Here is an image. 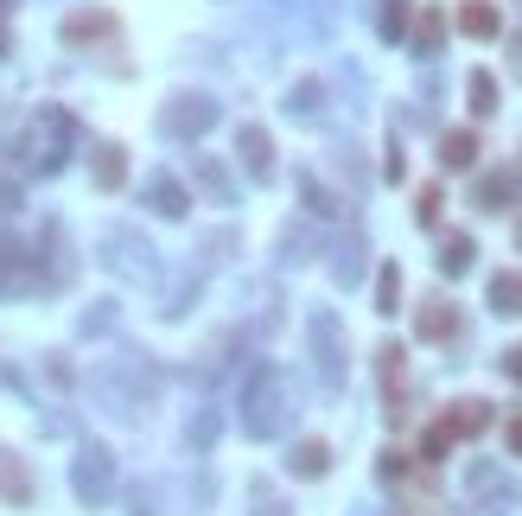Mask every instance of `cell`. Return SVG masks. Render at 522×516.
I'll use <instances>...</instances> for the list:
<instances>
[{
  "label": "cell",
  "mask_w": 522,
  "mask_h": 516,
  "mask_svg": "<svg viewBox=\"0 0 522 516\" xmlns=\"http://www.w3.org/2000/svg\"><path fill=\"white\" fill-rule=\"evenodd\" d=\"M71 141H77L71 115H64V109H39L20 134H13V160H20L26 172H58L64 153H71Z\"/></svg>",
  "instance_id": "obj_1"
},
{
  "label": "cell",
  "mask_w": 522,
  "mask_h": 516,
  "mask_svg": "<svg viewBox=\"0 0 522 516\" xmlns=\"http://www.w3.org/2000/svg\"><path fill=\"white\" fill-rule=\"evenodd\" d=\"M287 383H281V370H268V364H255L249 376V389H242V427H249L255 440H274L287 427Z\"/></svg>",
  "instance_id": "obj_2"
},
{
  "label": "cell",
  "mask_w": 522,
  "mask_h": 516,
  "mask_svg": "<svg viewBox=\"0 0 522 516\" xmlns=\"http://www.w3.org/2000/svg\"><path fill=\"white\" fill-rule=\"evenodd\" d=\"M71 491L83 497V504H109V491H115V459L102 453V446H83V453L71 459Z\"/></svg>",
  "instance_id": "obj_3"
},
{
  "label": "cell",
  "mask_w": 522,
  "mask_h": 516,
  "mask_svg": "<svg viewBox=\"0 0 522 516\" xmlns=\"http://www.w3.org/2000/svg\"><path fill=\"white\" fill-rule=\"evenodd\" d=\"M211 122H217V102H204V96H172V109L160 115V128L185 134V141H191V134H204Z\"/></svg>",
  "instance_id": "obj_4"
},
{
  "label": "cell",
  "mask_w": 522,
  "mask_h": 516,
  "mask_svg": "<svg viewBox=\"0 0 522 516\" xmlns=\"http://www.w3.org/2000/svg\"><path fill=\"white\" fill-rule=\"evenodd\" d=\"M312 344H319V376L338 389V383H344V332H338V319H332V313L312 319Z\"/></svg>",
  "instance_id": "obj_5"
},
{
  "label": "cell",
  "mask_w": 522,
  "mask_h": 516,
  "mask_svg": "<svg viewBox=\"0 0 522 516\" xmlns=\"http://www.w3.org/2000/svg\"><path fill=\"white\" fill-rule=\"evenodd\" d=\"M109 262L121 268V274H134V281H153V249L141 243V236H134V230H109Z\"/></svg>",
  "instance_id": "obj_6"
},
{
  "label": "cell",
  "mask_w": 522,
  "mask_h": 516,
  "mask_svg": "<svg viewBox=\"0 0 522 516\" xmlns=\"http://www.w3.org/2000/svg\"><path fill=\"white\" fill-rule=\"evenodd\" d=\"M26 274H32V249H26V243H13V236L0 230V294H20Z\"/></svg>",
  "instance_id": "obj_7"
},
{
  "label": "cell",
  "mask_w": 522,
  "mask_h": 516,
  "mask_svg": "<svg viewBox=\"0 0 522 516\" xmlns=\"http://www.w3.org/2000/svg\"><path fill=\"white\" fill-rule=\"evenodd\" d=\"M236 147H242V166H249V179H268V172H274L268 128H242V134H236Z\"/></svg>",
  "instance_id": "obj_8"
},
{
  "label": "cell",
  "mask_w": 522,
  "mask_h": 516,
  "mask_svg": "<svg viewBox=\"0 0 522 516\" xmlns=\"http://www.w3.org/2000/svg\"><path fill=\"white\" fill-rule=\"evenodd\" d=\"M147 204H153V211H160V217H185V185L179 179H172V172H153V179H147Z\"/></svg>",
  "instance_id": "obj_9"
},
{
  "label": "cell",
  "mask_w": 522,
  "mask_h": 516,
  "mask_svg": "<svg viewBox=\"0 0 522 516\" xmlns=\"http://www.w3.org/2000/svg\"><path fill=\"white\" fill-rule=\"evenodd\" d=\"M287 466L300 472V478H325V472H332V446H325V440H300Z\"/></svg>",
  "instance_id": "obj_10"
},
{
  "label": "cell",
  "mask_w": 522,
  "mask_h": 516,
  "mask_svg": "<svg viewBox=\"0 0 522 516\" xmlns=\"http://www.w3.org/2000/svg\"><path fill=\"white\" fill-rule=\"evenodd\" d=\"M0 497H7V504H32V472L13 453H0Z\"/></svg>",
  "instance_id": "obj_11"
},
{
  "label": "cell",
  "mask_w": 522,
  "mask_h": 516,
  "mask_svg": "<svg viewBox=\"0 0 522 516\" xmlns=\"http://www.w3.org/2000/svg\"><path fill=\"white\" fill-rule=\"evenodd\" d=\"M90 179L102 185V192H115V185L128 179V153H121V147H96V160H90Z\"/></svg>",
  "instance_id": "obj_12"
},
{
  "label": "cell",
  "mask_w": 522,
  "mask_h": 516,
  "mask_svg": "<svg viewBox=\"0 0 522 516\" xmlns=\"http://www.w3.org/2000/svg\"><path fill=\"white\" fill-rule=\"evenodd\" d=\"M414 332H421V338H452V332H459V313H452L446 300H427L421 319H414Z\"/></svg>",
  "instance_id": "obj_13"
},
{
  "label": "cell",
  "mask_w": 522,
  "mask_h": 516,
  "mask_svg": "<svg viewBox=\"0 0 522 516\" xmlns=\"http://www.w3.org/2000/svg\"><path fill=\"white\" fill-rule=\"evenodd\" d=\"M484 427H491V408H484V402H459L446 415V434L452 440H459V434H484Z\"/></svg>",
  "instance_id": "obj_14"
},
{
  "label": "cell",
  "mask_w": 522,
  "mask_h": 516,
  "mask_svg": "<svg viewBox=\"0 0 522 516\" xmlns=\"http://www.w3.org/2000/svg\"><path fill=\"white\" fill-rule=\"evenodd\" d=\"M510 198H516V172H491V179H478V204H484V211H503Z\"/></svg>",
  "instance_id": "obj_15"
},
{
  "label": "cell",
  "mask_w": 522,
  "mask_h": 516,
  "mask_svg": "<svg viewBox=\"0 0 522 516\" xmlns=\"http://www.w3.org/2000/svg\"><path fill=\"white\" fill-rule=\"evenodd\" d=\"M191 172H198V185H204V192H211L217 204H230L236 192H230V172H223L217 160H204V153H198V160H191Z\"/></svg>",
  "instance_id": "obj_16"
},
{
  "label": "cell",
  "mask_w": 522,
  "mask_h": 516,
  "mask_svg": "<svg viewBox=\"0 0 522 516\" xmlns=\"http://www.w3.org/2000/svg\"><path fill=\"white\" fill-rule=\"evenodd\" d=\"M109 32H115V20H109V13H77V20L64 26V39H71V45H83V39H109Z\"/></svg>",
  "instance_id": "obj_17"
},
{
  "label": "cell",
  "mask_w": 522,
  "mask_h": 516,
  "mask_svg": "<svg viewBox=\"0 0 522 516\" xmlns=\"http://www.w3.org/2000/svg\"><path fill=\"white\" fill-rule=\"evenodd\" d=\"M491 306L497 313H522V274H497L491 281Z\"/></svg>",
  "instance_id": "obj_18"
},
{
  "label": "cell",
  "mask_w": 522,
  "mask_h": 516,
  "mask_svg": "<svg viewBox=\"0 0 522 516\" xmlns=\"http://www.w3.org/2000/svg\"><path fill=\"white\" fill-rule=\"evenodd\" d=\"M440 160H446V166H472V160H478V141H472L465 128L446 134V141H440Z\"/></svg>",
  "instance_id": "obj_19"
},
{
  "label": "cell",
  "mask_w": 522,
  "mask_h": 516,
  "mask_svg": "<svg viewBox=\"0 0 522 516\" xmlns=\"http://www.w3.org/2000/svg\"><path fill=\"white\" fill-rule=\"evenodd\" d=\"M440 268H446V274H465V268H472V236H446V243H440Z\"/></svg>",
  "instance_id": "obj_20"
},
{
  "label": "cell",
  "mask_w": 522,
  "mask_h": 516,
  "mask_svg": "<svg viewBox=\"0 0 522 516\" xmlns=\"http://www.w3.org/2000/svg\"><path fill=\"white\" fill-rule=\"evenodd\" d=\"M459 26L472 32V39H491V32H497V13L484 7V0H472V7H459Z\"/></svg>",
  "instance_id": "obj_21"
},
{
  "label": "cell",
  "mask_w": 522,
  "mask_h": 516,
  "mask_svg": "<svg viewBox=\"0 0 522 516\" xmlns=\"http://www.w3.org/2000/svg\"><path fill=\"white\" fill-rule=\"evenodd\" d=\"M395 300H402V268H382L376 274V313H395Z\"/></svg>",
  "instance_id": "obj_22"
},
{
  "label": "cell",
  "mask_w": 522,
  "mask_h": 516,
  "mask_svg": "<svg viewBox=\"0 0 522 516\" xmlns=\"http://www.w3.org/2000/svg\"><path fill=\"white\" fill-rule=\"evenodd\" d=\"M472 109H478V115H491V109H497V77H484V71L472 77Z\"/></svg>",
  "instance_id": "obj_23"
},
{
  "label": "cell",
  "mask_w": 522,
  "mask_h": 516,
  "mask_svg": "<svg viewBox=\"0 0 522 516\" xmlns=\"http://www.w3.org/2000/svg\"><path fill=\"white\" fill-rule=\"evenodd\" d=\"M414 217H421V223H440V185H427V192H421V204H414Z\"/></svg>",
  "instance_id": "obj_24"
},
{
  "label": "cell",
  "mask_w": 522,
  "mask_h": 516,
  "mask_svg": "<svg viewBox=\"0 0 522 516\" xmlns=\"http://www.w3.org/2000/svg\"><path fill=\"white\" fill-rule=\"evenodd\" d=\"M446 446H452V434H446V421H440V427H427V440H421V453H427V459H440V453H446Z\"/></svg>",
  "instance_id": "obj_25"
},
{
  "label": "cell",
  "mask_w": 522,
  "mask_h": 516,
  "mask_svg": "<svg viewBox=\"0 0 522 516\" xmlns=\"http://www.w3.org/2000/svg\"><path fill=\"white\" fill-rule=\"evenodd\" d=\"M255 516H287V504H274V491L255 485Z\"/></svg>",
  "instance_id": "obj_26"
},
{
  "label": "cell",
  "mask_w": 522,
  "mask_h": 516,
  "mask_svg": "<svg viewBox=\"0 0 522 516\" xmlns=\"http://www.w3.org/2000/svg\"><path fill=\"white\" fill-rule=\"evenodd\" d=\"M414 45H421V51H433V45H440V20H421V32H414Z\"/></svg>",
  "instance_id": "obj_27"
},
{
  "label": "cell",
  "mask_w": 522,
  "mask_h": 516,
  "mask_svg": "<svg viewBox=\"0 0 522 516\" xmlns=\"http://www.w3.org/2000/svg\"><path fill=\"white\" fill-rule=\"evenodd\" d=\"M13 204H20V185H13L7 172H0V211H13Z\"/></svg>",
  "instance_id": "obj_28"
},
{
  "label": "cell",
  "mask_w": 522,
  "mask_h": 516,
  "mask_svg": "<svg viewBox=\"0 0 522 516\" xmlns=\"http://www.w3.org/2000/svg\"><path fill=\"white\" fill-rule=\"evenodd\" d=\"M503 370H510V376H516V383H522V344H516V351H510V357H503Z\"/></svg>",
  "instance_id": "obj_29"
},
{
  "label": "cell",
  "mask_w": 522,
  "mask_h": 516,
  "mask_svg": "<svg viewBox=\"0 0 522 516\" xmlns=\"http://www.w3.org/2000/svg\"><path fill=\"white\" fill-rule=\"evenodd\" d=\"M510 446H516V453H522V421H510Z\"/></svg>",
  "instance_id": "obj_30"
},
{
  "label": "cell",
  "mask_w": 522,
  "mask_h": 516,
  "mask_svg": "<svg viewBox=\"0 0 522 516\" xmlns=\"http://www.w3.org/2000/svg\"><path fill=\"white\" fill-rule=\"evenodd\" d=\"M7 45H13V39H7V26H0V58H7Z\"/></svg>",
  "instance_id": "obj_31"
},
{
  "label": "cell",
  "mask_w": 522,
  "mask_h": 516,
  "mask_svg": "<svg viewBox=\"0 0 522 516\" xmlns=\"http://www.w3.org/2000/svg\"><path fill=\"white\" fill-rule=\"evenodd\" d=\"M516 243H522V230H516Z\"/></svg>",
  "instance_id": "obj_32"
},
{
  "label": "cell",
  "mask_w": 522,
  "mask_h": 516,
  "mask_svg": "<svg viewBox=\"0 0 522 516\" xmlns=\"http://www.w3.org/2000/svg\"><path fill=\"white\" fill-rule=\"evenodd\" d=\"M0 7H7V0H0Z\"/></svg>",
  "instance_id": "obj_33"
}]
</instances>
